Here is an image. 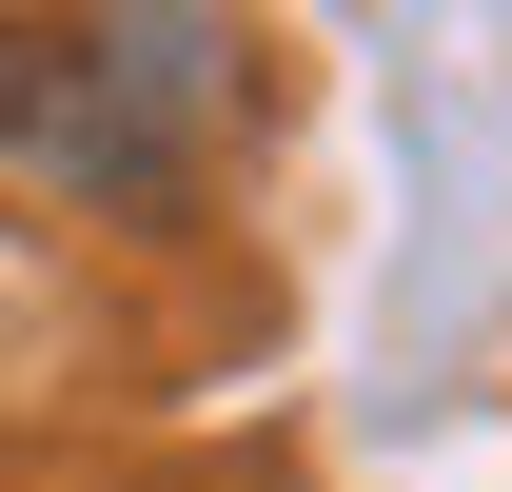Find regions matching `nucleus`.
I'll use <instances>...</instances> for the list:
<instances>
[{"instance_id": "f257e3e1", "label": "nucleus", "mask_w": 512, "mask_h": 492, "mask_svg": "<svg viewBox=\"0 0 512 492\" xmlns=\"http://www.w3.org/2000/svg\"><path fill=\"white\" fill-rule=\"evenodd\" d=\"M217 99H237V40L217 20H60V40H20V79H0V138L40 178H79V197H158Z\"/></svg>"}, {"instance_id": "f03ea898", "label": "nucleus", "mask_w": 512, "mask_h": 492, "mask_svg": "<svg viewBox=\"0 0 512 492\" xmlns=\"http://www.w3.org/2000/svg\"><path fill=\"white\" fill-rule=\"evenodd\" d=\"M0 79H20V20H0Z\"/></svg>"}]
</instances>
